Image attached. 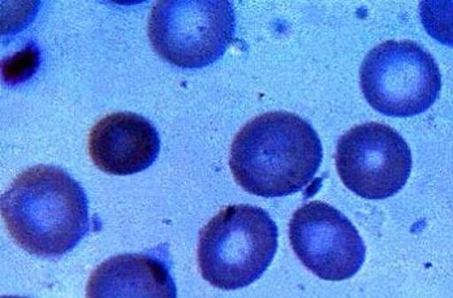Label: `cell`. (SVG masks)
<instances>
[{
  "label": "cell",
  "mask_w": 453,
  "mask_h": 298,
  "mask_svg": "<svg viewBox=\"0 0 453 298\" xmlns=\"http://www.w3.org/2000/svg\"><path fill=\"white\" fill-rule=\"evenodd\" d=\"M0 209L16 244L33 256H65L89 232L85 190L52 165H35L20 173L3 193Z\"/></svg>",
  "instance_id": "1"
},
{
  "label": "cell",
  "mask_w": 453,
  "mask_h": 298,
  "mask_svg": "<svg viewBox=\"0 0 453 298\" xmlns=\"http://www.w3.org/2000/svg\"><path fill=\"white\" fill-rule=\"evenodd\" d=\"M322 159L313 126L300 116L276 111L242 126L232 142L229 168L250 195L284 197L308 187Z\"/></svg>",
  "instance_id": "2"
},
{
  "label": "cell",
  "mask_w": 453,
  "mask_h": 298,
  "mask_svg": "<svg viewBox=\"0 0 453 298\" xmlns=\"http://www.w3.org/2000/svg\"><path fill=\"white\" fill-rule=\"evenodd\" d=\"M278 249V227L265 210L234 205L220 210L200 232L197 258L215 288H245L265 274Z\"/></svg>",
  "instance_id": "3"
},
{
  "label": "cell",
  "mask_w": 453,
  "mask_h": 298,
  "mask_svg": "<svg viewBox=\"0 0 453 298\" xmlns=\"http://www.w3.org/2000/svg\"><path fill=\"white\" fill-rule=\"evenodd\" d=\"M236 30L226 0H160L149 18L151 45L165 62L185 69L211 65L225 55Z\"/></svg>",
  "instance_id": "4"
},
{
  "label": "cell",
  "mask_w": 453,
  "mask_h": 298,
  "mask_svg": "<svg viewBox=\"0 0 453 298\" xmlns=\"http://www.w3.org/2000/svg\"><path fill=\"white\" fill-rule=\"evenodd\" d=\"M361 89L375 111L409 118L427 111L441 88L435 59L418 43L387 41L365 57Z\"/></svg>",
  "instance_id": "5"
},
{
  "label": "cell",
  "mask_w": 453,
  "mask_h": 298,
  "mask_svg": "<svg viewBox=\"0 0 453 298\" xmlns=\"http://www.w3.org/2000/svg\"><path fill=\"white\" fill-rule=\"evenodd\" d=\"M336 170L342 184L366 200H386L407 184L411 153L404 138L380 123L355 126L340 138Z\"/></svg>",
  "instance_id": "6"
},
{
  "label": "cell",
  "mask_w": 453,
  "mask_h": 298,
  "mask_svg": "<svg viewBox=\"0 0 453 298\" xmlns=\"http://www.w3.org/2000/svg\"><path fill=\"white\" fill-rule=\"evenodd\" d=\"M289 241L301 264L323 280L342 281L360 271L366 248L355 225L320 201L301 206L289 222Z\"/></svg>",
  "instance_id": "7"
},
{
  "label": "cell",
  "mask_w": 453,
  "mask_h": 298,
  "mask_svg": "<svg viewBox=\"0 0 453 298\" xmlns=\"http://www.w3.org/2000/svg\"><path fill=\"white\" fill-rule=\"evenodd\" d=\"M88 149L99 170L127 176L148 170L157 161L160 140L148 118L132 112H115L91 128Z\"/></svg>",
  "instance_id": "8"
},
{
  "label": "cell",
  "mask_w": 453,
  "mask_h": 298,
  "mask_svg": "<svg viewBox=\"0 0 453 298\" xmlns=\"http://www.w3.org/2000/svg\"><path fill=\"white\" fill-rule=\"evenodd\" d=\"M168 264L151 254H120L102 262L87 286V298H176Z\"/></svg>",
  "instance_id": "9"
},
{
  "label": "cell",
  "mask_w": 453,
  "mask_h": 298,
  "mask_svg": "<svg viewBox=\"0 0 453 298\" xmlns=\"http://www.w3.org/2000/svg\"><path fill=\"white\" fill-rule=\"evenodd\" d=\"M422 25L429 35L443 45L453 47L452 0H426L419 4Z\"/></svg>",
  "instance_id": "10"
},
{
  "label": "cell",
  "mask_w": 453,
  "mask_h": 298,
  "mask_svg": "<svg viewBox=\"0 0 453 298\" xmlns=\"http://www.w3.org/2000/svg\"><path fill=\"white\" fill-rule=\"evenodd\" d=\"M2 298H27V297L3 296Z\"/></svg>",
  "instance_id": "11"
}]
</instances>
